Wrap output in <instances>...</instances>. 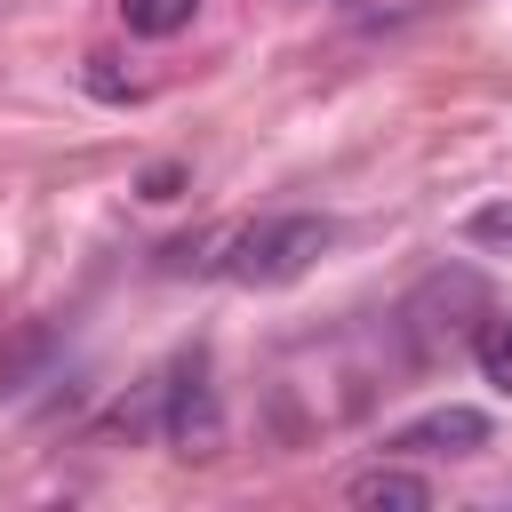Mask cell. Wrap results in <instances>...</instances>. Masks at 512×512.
<instances>
[{
  "label": "cell",
  "mask_w": 512,
  "mask_h": 512,
  "mask_svg": "<svg viewBox=\"0 0 512 512\" xmlns=\"http://www.w3.org/2000/svg\"><path fill=\"white\" fill-rule=\"evenodd\" d=\"M48 360H56V328L40 320V328H24V336H16L8 352H0V392H24V384H32L40 368H48Z\"/></svg>",
  "instance_id": "8992f818"
},
{
  "label": "cell",
  "mask_w": 512,
  "mask_h": 512,
  "mask_svg": "<svg viewBox=\"0 0 512 512\" xmlns=\"http://www.w3.org/2000/svg\"><path fill=\"white\" fill-rule=\"evenodd\" d=\"M160 440L176 456H216L224 448V408H216V384H208V352H184L160 384Z\"/></svg>",
  "instance_id": "3957f363"
},
{
  "label": "cell",
  "mask_w": 512,
  "mask_h": 512,
  "mask_svg": "<svg viewBox=\"0 0 512 512\" xmlns=\"http://www.w3.org/2000/svg\"><path fill=\"white\" fill-rule=\"evenodd\" d=\"M176 192H184V168L176 160H152L144 168V200H176Z\"/></svg>",
  "instance_id": "9c48e42d"
},
{
  "label": "cell",
  "mask_w": 512,
  "mask_h": 512,
  "mask_svg": "<svg viewBox=\"0 0 512 512\" xmlns=\"http://www.w3.org/2000/svg\"><path fill=\"white\" fill-rule=\"evenodd\" d=\"M328 240H336V224L328 216H256V224H240L232 240H224V256H216V272L224 280H240V288H288V280H304L320 256H328Z\"/></svg>",
  "instance_id": "6da1fadb"
},
{
  "label": "cell",
  "mask_w": 512,
  "mask_h": 512,
  "mask_svg": "<svg viewBox=\"0 0 512 512\" xmlns=\"http://www.w3.org/2000/svg\"><path fill=\"white\" fill-rule=\"evenodd\" d=\"M488 312H496V304H488V280L456 264V272H432V280L408 296V312H400V320H408L416 360H440V352H456V344H464Z\"/></svg>",
  "instance_id": "7a4b0ae2"
},
{
  "label": "cell",
  "mask_w": 512,
  "mask_h": 512,
  "mask_svg": "<svg viewBox=\"0 0 512 512\" xmlns=\"http://www.w3.org/2000/svg\"><path fill=\"white\" fill-rule=\"evenodd\" d=\"M344 496H352V504H384V512H424V504H432V480H416V472H400V464H368V472H352Z\"/></svg>",
  "instance_id": "5b68a950"
},
{
  "label": "cell",
  "mask_w": 512,
  "mask_h": 512,
  "mask_svg": "<svg viewBox=\"0 0 512 512\" xmlns=\"http://www.w3.org/2000/svg\"><path fill=\"white\" fill-rule=\"evenodd\" d=\"M192 16H200V0H120V24L136 40H176Z\"/></svg>",
  "instance_id": "52a82bcc"
},
{
  "label": "cell",
  "mask_w": 512,
  "mask_h": 512,
  "mask_svg": "<svg viewBox=\"0 0 512 512\" xmlns=\"http://www.w3.org/2000/svg\"><path fill=\"white\" fill-rule=\"evenodd\" d=\"M384 448L392 456H480L488 448V416L480 408H432V416L384 432Z\"/></svg>",
  "instance_id": "277c9868"
},
{
  "label": "cell",
  "mask_w": 512,
  "mask_h": 512,
  "mask_svg": "<svg viewBox=\"0 0 512 512\" xmlns=\"http://www.w3.org/2000/svg\"><path fill=\"white\" fill-rule=\"evenodd\" d=\"M472 360H480V376H488L496 392H512V312H488V320L472 328Z\"/></svg>",
  "instance_id": "ba28073f"
},
{
  "label": "cell",
  "mask_w": 512,
  "mask_h": 512,
  "mask_svg": "<svg viewBox=\"0 0 512 512\" xmlns=\"http://www.w3.org/2000/svg\"><path fill=\"white\" fill-rule=\"evenodd\" d=\"M88 88H96V96H128L120 72H112V56H88Z\"/></svg>",
  "instance_id": "30bf717a"
}]
</instances>
